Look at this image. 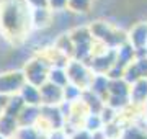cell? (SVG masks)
<instances>
[{
  "mask_svg": "<svg viewBox=\"0 0 147 139\" xmlns=\"http://www.w3.org/2000/svg\"><path fill=\"white\" fill-rule=\"evenodd\" d=\"M25 77L28 79V84H31L34 87L44 85L46 79L49 77V72H47V67L44 64V61H33L26 65V70H25Z\"/></svg>",
  "mask_w": 147,
  "mask_h": 139,
  "instance_id": "6da1fadb",
  "label": "cell"
},
{
  "mask_svg": "<svg viewBox=\"0 0 147 139\" xmlns=\"http://www.w3.org/2000/svg\"><path fill=\"white\" fill-rule=\"evenodd\" d=\"M25 74L21 72H11V74L0 75V95H7L11 92L21 90L25 85Z\"/></svg>",
  "mask_w": 147,
  "mask_h": 139,
  "instance_id": "7a4b0ae2",
  "label": "cell"
},
{
  "mask_svg": "<svg viewBox=\"0 0 147 139\" xmlns=\"http://www.w3.org/2000/svg\"><path fill=\"white\" fill-rule=\"evenodd\" d=\"M67 77H69V80H72L77 87L92 84V82H90V75H88V72H87V69H85V65L82 64V62H79V61H74V62L69 64Z\"/></svg>",
  "mask_w": 147,
  "mask_h": 139,
  "instance_id": "3957f363",
  "label": "cell"
},
{
  "mask_svg": "<svg viewBox=\"0 0 147 139\" xmlns=\"http://www.w3.org/2000/svg\"><path fill=\"white\" fill-rule=\"evenodd\" d=\"M41 100L44 105L54 107V103H59L64 100V90L54 84H44L41 87Z\"/></svg>",
  "mask_w": 147,
  "mask_h": 139,
  "instance_id": "277c9868",
  "label": "cell"
},
{
  "mask_svg": "<svg viewBox=\"0 0 147 139\" xmlns=\"http://www.w3.org/2000/svg\"><path fill=\"white\" fill-rule=\"evenodd\" d=\"M3 25L10 31H16L21 26V15L15 3H10V5L5 7V10H3Z\"/></svg>",
  "mask_w": 147,
  "mask_h": 139,
  "instance_id": "5b68a950",
  "label": "cell"
},
{
  "mask_svg": "<svg viewBox=\"0 0 147 139\" xmlns=\"http://www.w3.org/2000/svg\"><path fill=\"white\" fill-rule=\"evenodd\" d=\"M129 41L131 46L136 49H142L147 46V23H139L129 33Z\"/></svg>",
  "mask_w": 147,
  "mask_h": 139,
  "instance_id": "8992f818",
  "label": "cell"
},
{
  "mask_svg": "<svg viewBox=\"0 0 147 139\" xmlns=\"http://www.w3.org/2000/svg\"><path fill=\"white\" fill-rule=\"evenodd\" d=\"M21 98L23 102L28 103L30 107H38L39 103H42L41 100V90L38 87L31 85V84H25L21 88Z\"/></svg>",
  "mask_w": 147,
  "mask_h": 139,
  "instance_id": "52a82bcc",
  "label": "cell"
},
{
  "mask_svg": "<svg viewBox=\"0 0 147 139\" xmlns=\"http://www.w3.org/2000/svg\"><path fill=\"white\" fill-rule=\"evenodd\" d=\"M41 116V108L38 107H25L23 108V111L20 113V116H18V124H21L23 128H31V124L34 121H38Z\"/></svg>",
  "mask_w": 147,
  "mask_h": 139,
  "instance_id": "ba28073f",
  "label": "cell"
},
{
  "mask_svg": "<svg viewBox=\"0 0 147 139\" xmlns=\"http://www.w3.org/2000/svg\"><path fill=\"white\" fill-rule=\"evenodd\" d=\"M134 48H132L131 44H123L119 49H118V53H116V65H119V67H127L129 62H131V59L134 57Z\"/></svg>",
  "mask_w": 147,
  "mask_h": 139,
  "instance_id": "9c48e42d",
  "label": "cell"
},
{
  "mask_svg": "<svg viewBox=\"0 0 147 139\" xmlns=\"http://www.w3.org/2000/svg\"><path fill=\"white\" fill-rule=\"evenodd\" d=\"M131 96L132 103H142L147 100V79H141L139 82H136L131 88Z\"/></svg>",
  "mask_w": 147,
  "mask_h": 139,
  "instance_id": "30bf717a",
  "label": "cell"
},
{
  "mask_svg": "<svg viewBox=\"0 0 147 139\" xmlns=\"http://www.w3.org/2000/svg\"><path fill=\"white\" fill-rule=\"evenodd\" d=\"M23 108H25V102H23V98L21 96H13L11 100L7 102V107H5V116H10V118H16L20 116V113L23 111Z\"/></svg>",
  "mask_w": 147,
  "mask_h": 139,
  "instance_id": "8fae6325",
  "label": "cell"
},
{
  "mask_svg": "<svg viewBox=\"0 0 147 139\" xmlns=\"http://www.w3.org/2000/svg\"><path fill=\"white\" fill-rule=\"evenodd\" d=\"M110 79L105 77V75H96L95 79H92V84H90V92H93L95 95H105L106 92L110 90Z\"/></svg>",
  "mask_w": 147,
  "mask_h": 139,
  "instance_id": "7c38bea8",
  "label": "cell"
},
{
  "mask_svg": "<svg viewBox=\"0 0 147 139\" xmlns=\"http://www.w3.org/2000/svg\"><path fill=\"white\" fill-rule=\"evenodd\" d=\"M16 128H18V119L16 118H10V116L2 115V118H0V134L3 138L13 134L16 131Z\"/></svg>",
  "mask_w": 147,
  "mask_h": 139,
  "instance_id": "4fadbf2b",
  "label": "cell"
},
{
  "mask_svg": "<svg viewBox=\"0 0 147 139\" xmlns=\"http://www.w3.org/2000/svg\"><path fill=\"white\" fill-rule=\"evenodd\" d=\"M70 39H72L74 46L92 43V33H90L87 28H77V30L70 34Z\"/></svg>",
  "mask_w": 147,
  "mask_h": 139,
  "instance_id": "5bb4252c",
  "label": "cell"
},
{
  "mask_svg": "<svg viewBox=\"0 0 147 139\" xmlns=\"http://www.w3.org/2000/svg\"><path fill=\"white\" fill-rule=\"evenodd\" d=\"M111 95H116V96H127L131 93L129 87H127V82L126 80H111L110 84V90H108Z\"/></svg>",
  "mask_w": 147,
  "mask_h": 139,
  "instance_id": "9a60e30c",
  "label": "cell"
},
{
  "mask_svg": "<svg viewBox=\"0 0 147 139\" xmlns=\"http://www.w3.org/2000/svg\"><path fill=\"white\" fill-rule=\"evenodd\" d=\"M49 80H51V84H54V85H57V87H67V80H69V77H67V72H64L62 69H53V70H49Z\"/></svg>",
  "mask_w": 147,
  "mask_h": 139,
  "instance_id": "2e32d148",
  "label": "cell"
},
{
  "mask_svg": "<svg viewBox=\"0 0 147 139\" xmlns=\"http://www.w3.org/2000/svg\"><path fill=\"white\" fill-rule=\"evenodd\" d=\"M92 0H69V7L74 11H87L90 8Z\"/></svg>",
  "mask_w": 147,
  "mask_h": 139,
  "instance_id": "e0dca14e",
  "label": "cell"
},
{
  "mask_svg": "<svg viewBox=\"0 0 147 139\" xmlns=\"http://www.w3.org/2000/svg\"><path fill=\"white\" fill-rule=\"evenodd\" d=\"M77 96H80V88L77 85H67L64 87V98L67 102H72Z\"/></svg>",
  "mask_w": 147,
  "mask_h": 139,
  "instance_id": "ac0fdd59",
  "label": "cell"
},
{
  "mask_svg": "<svg viewBox=\"0 0 147 139\" xmlns=\"http://www.w3.org/2000/svg\"><path fill=\"white\" fill-rule=\"evenodd\" d=\"M101 116H98V115H90L88 116V121H87V129L88 131H98L101 126Z\"/></svg>",
  "mask_w": 147,
  "mask_h": 139,
  "instance_id": "d6986e66",
  "label": "cell"
},
{
  "mask_svg": "<svg viewBox=\"0 0 147 139\" xmlns=\"http://www.w3.org/2000/svg\"><path fill=\"white\" fill-rule=\"evenodd\" d=\"M127 105V96H110V108H118V107H124Z\"/></svg>",
  "mask_w": 147,
  "mask_h": 139,
  "instance_id": "ffe728a7",
  "label": "cell"
},
{
  "mask_svg": "<svg viewBox=\"0 0 147 139\" xmlns=\"http://www.w3.org/2000/svg\"><path fill=\"white\" fill-rule=\"evenodd\" d=\"M69 5V0H49V7L54 10H64Z\"/></svg>",
  "mask_w": 147,
  "mask_h": 139,
  "instance_id": "44dd1931",
  "label": "cell"
},
{
  "mask_svg": "<svg viewBox=\"0 0 147 139\" xmlns=\"http://www.w3.org/2000/svg\"><path fill=\"white\" fill-rule=\"evenodd\" d=\"M28 3H31L36 10H39V8H47L49 7V0H28Z\"/></svg>",
  "mask_w": 147,
  "mask_h": 139,
  "instance_id": "7402d4cb",
  "label": "cell"
},
{
  "mask_svg": "<svg viewBox=\"0 0 147 139\" xmlns=\"http://www.w3.org/2000/svg\"><path fill=\"white\" fill-rule=\"evenodd\" d=\"M74 139H95V136H92L88 131H77Z\"/></svg>",
  "mask_w": 147,
  "mask_h": 139,
  "instance_id": "603a6c76",
  "label": "cell"
},
{
  "mask_svg": "<svg viewBox=\"0 0 147 139\" xmlns=\"http://www.w3.org/2000/svg\"><path fill=\"white\" fill-rule=\"evenodd\" d=\"M49 139H65V134H64L62 131L54 129L53 133H51V136H49Z\"/></svg>",
  "mask_w": 147,
  "mask_h": 139,
  "instance_id": "cb8c5ba5",
  "label": "cell"
},
{
  "mask_svg": "<svg viewBox=\"0 0 147 139\" xmlns=\"http://www.w3.org/2000/svg\"><path fill=\"white\" fill-rule=\"evenodd\" d=\"M7 107V102H5V95H0V111H2V108Z\"/></svg>",
  "mask_w": 147,
  "mask_h": 139,
  "instance_id": "d4e9b609",
  "label": "cell"
},
{
  "mask_svg": "<svg viewBox=\"0 0 147 139\" xmlns=\"http://www.w3.org/2000/svg\"><path fill=\"white\" fill-rule=\"evenodd\" d=\"M0 139H5V138H3V136H2V134H0Z\"/></svg>",
  "mask_w": 147,
  "mask_h": 139,
  "instance_id": "484cf974",
  "label": "cell"
}]
</instances>
